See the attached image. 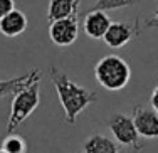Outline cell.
<instances>
[{
    "label": "cell",
    "instance_id": "6da1fadb",
    "mask_svg": "<svg viewBox=\"0 0 158 153\" xmlns=\"http://www.w3.org/2000/svg\"><path fill=\"white\" fill-rule=\"evenodd\" d=\"M51 81L54 84L56 91H57L59 101H61L64 114H66V121L69 125H74L79 114L89 104L98 101V94L94 91H89V89L76 84L62 71H59L54 66L51 68Z\"/></svg>",
    "mask_w": 158,
    "mask_h": 153
},
{
    "label": "cell",
    "instance_id": "7a4b0ae2",
    "mask_svg": "<svg viewBox=\"0 0 158 153\" xmlns=\"http://www.w3.org/2000/svg\"><path fill=\"white\" fill-rule=\"evenodd\" d=\"M42 72H39L35 77L27 83L22 89L14 94V99L10 103V113H9V119H7V133H14L22 123L25 121L31 114L35 111V108L40 103V89H39V83Z\"/></svg>",
    "mask_w": 158,
    "mask_h": 153
},
{
    "label": "cell",
    "instance_id": "3957f363",
    "mask_svg": "<svg viewBox=\"0 0 158 153\" xmlns=\"http://www.w3.org/2000/svg\"><path fill=\"white\" fill-rule=\"evenodd\" d=\"M94 77L99 86L108 91H119L130 83L131 69L123 57L111 54L98 61L94 66Z\"/></svg>",
    "mask_w": 158,
    "mask_h": 153
},
{
    "label": "cell",
    "instance_id": "277c9868",
    "mask_svg": "<svg viewBox=\"0 0 158 153\" xmlns=\"http://www.w3.org/2000/svg\"><path fill=\"white\" fill-rule=\"evenodd\" d=\"M110 131L113 133L114 140L123 147L131 148L135 153H140L143 148L141 136L138 135L136 126L133 123V118L128 116L125 113H113L108 119Z\"/></svg>",
    "mask_w": 158,
    "mask_h": 153
},
{
    "label": "cell",
    "instance_id": "5b68a950",
    "mask_svg": "<svg viewBox=\"0 0 158 153\" xmlns=\"http://www.w3.org/2000/svg\"><path fill=\"white\" fill-rule=\"evenodd\" d=\"M77 15L59 19V20H54L49 24V37L59 47H67L74 44V40L77 39Z\"/></svg>",
    "mask_w": 158,
    "mask_h": 153
},
{
    "label": "cell",
    "instance_id": "8992f818",
    "mask_svg": "<svg viewBox=\"0 0 158 153\" xmlns=\"http://www.w3.org/2000/svg\"><path fill=\"white\" fill-rule=\"evenodd\" d=\"M131 118H133L136 131L141 138H146V140L158 138V113L153 108L148 110L143 106H136Z\"/></svg>",
    "mask_w": 158,
    "mask_h": 153
},
{
    "label": "cell",
    "instance_id": "52a82bcc",
    "mask_svg": "<svg viewBox=\"0 0 158 153\" xmlns=\"http://www.w3.org/2000/svg\"><path fill=\"white\" fill-rule=\"evenodd\" d=\"M110 25L111 19L108 17L106 12H101V10H89L82 22L86 35L91 39H103Z\"/></svg>",
    "mask_w": 158,
    "mask_h": 153
},
{
    "label": "cell",
    "instance_id": "ba28073f",
    "mask_svg": "<svg viewBox=\"0 0 158 153\" xmlns=\"http://www.w3.org/2000/svg\"><path fill=\"white\" fill-rule=\"evenodd\" d=\"M133 35L135 29L131 25L125 24V22H111L103 40L106 42V46L113 47V49H119V47H125L133 39Z\"/></svg>",
    "mask_w": 158,
    "mask_h": 153
},
{
    "label": "cell",
    "instance_id": "9c48e42d",
    "mask_svg": "<svg viewBox=\"0 0 158 153\" xmlns=\"http://www.w3.org/2000/svg\"><path fill=\"white\" fill-rule=\"evenodd\" d=\"M25 29H27V17L17 9L0 19V32L5 37H17L25 32Z\"/></svg>",
    "mask_w": 158,
    "mask_h": 153
},
{
    "label": "cell",
    "instance_id": "30bf717a",
    "mask_svg": "<svg viewBox=\"0 0 158 153\" xmlns=\"http://www.w3.org/2000/svg\"><path fill=\"white\" fill-rule=\"evenodd\" d=\"M79 12V0H51L47 9V20L49 24L59 19L77 15Z\"/></svg>",
    "mask_w": 158,
    "mask_h": 153
},
{
    "label": "cell",
    "instance_id": "8fae6325",
    "mask_svg": "<svg viewBox=\"0 0 158 153\" xmlns=\"http://www.w3.org/2000/svg\"><path fill=\"white\" fill-rule=\"evenodd\" d=\"M84 153H119V148L111 138L96 133L84 141Z\"/></svg>",
    "mask_w": 158,
    "mask_h": 153
},
{
    "label": "cell",
    "instance_id": "7c38bea8",
    "mask_svg": "<svg viewBox=\"0 0 158 153\" xmlns=\"http://www.w3.org/2000/svg\"><path fill=\"white\" fill-rule=\"evenodd\" d=\"M39 72H40L39 69H31L27 74L12 77V79H0V98H5L9 94H15L19 89H22L27 83H31Z\"/></svg>",
    "mask_w": 158,
    "mask_h": 153
},
{
    "label": "cell",
    "instance_id": "4fadbf2b",
    "mask_svg": "<svg viewBox=\"0 0 158 153\" xmlns=\"http://www.w3.org/2000/svg\"><path fill=\"white\" fill-rule=\"evenodd\" d=\"M2 150H5L9 153H25L27 151V143H25V140L22 136L10 133V135H7V138L3 140Z\"/></svg>",
    "mask_w": 158,
    "mask_h": 153
},
{
    "label": "cell",
    "instance_id": "5bb4252c",
    "mask_svg": "<svg viewBox=\"0 0 158 153\" xmlns=\"http://www.w3.org/2000/svg\"><path fill=\"white\" fill-rule=\"evenodd\" d=\"M136 0H98L93 5L91 10H101V12H108V10H116L123 9V7H130Z\"/></svg>",
    "mask_w": 158,
    "mask_h": 153
},
{
    "label": "cell",
    "instance_id": "9a60e30c",
    "mask_svg": "<svg viewBox=\"0 0 158 153\" xmlns=\"http://www.w3.org/2000/svg\"><path fill=\"white\" fill-rule=\"evenodd\" d=\"M15 9V2L14 0H0V19L5 17Z\"/></svg>",
    "mask_w": 158,
    "mask_h": 153
},
{
    "label": "cell",
    "instance_id": "2e32d148",
    "mask_svg": "<svg viewBox=\"0 0 158 153\" xmlns=\"http://www.w3.org/2000/svg\"><path fill=\"white\" fill-rule=\"evenodd\" d=\"M145 27H148V29H158V9L155 10V14H153V15L145 22Z\"/></svg>",
    "mask_w": 158,
    "mask_h": 153
},
{
    "label": "cell",
    "instance_id": "e0dca14e",
    "mask_svg": "<svg viewBox=\"0 0 158 153\" xmlns=\"http://www.w3.org/2000/svg\"><path fill=\"white\" fill-rule=\"evenodd\" d=\"M150 103H152V108L158 113V86H156L155 89H153L152 96H150Z\"/></svg>",
    "mask_w": 158,
    "mask_h": 153
},
{
    "label": "cell",
    "instance_id": "ac0fdd59",
    "mask_svg": "<svg viewBox=\"0 0 158 153\" xmlns=\"http://www.w3.org/2000/svg\"><path fill=\"white\" fill-rule=\"evenodd\" d=\"M0 153H9V151H5V150H2V148H0Z\"/></svg>",
    "mask_w": 158,
    "mask_h": 153
}]
</instances>
